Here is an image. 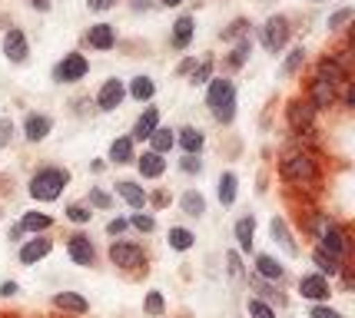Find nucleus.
Wrapping results in <instances>:
<instances>
[{"instance_id": "nucleus-1", "label": "nucleus", "mask_w": 355, "mask_h": 318, "mask_svg": "<svg viewBox=\"0 0 355 318\" xmlns=\"http://www.w3.org/2000/svg\"><path fill=\"white\" fill-rule=\"evenodd\" d=\"M70 186V173L60 166H44L33 173L31 179V196L37 202H53V199H60V193Z\"/></svg>"}, {"instance_id": "nucleus-2", "label": "nucleus", "mask_w": 355, "mask_h": 318, "mask_svg": "<svg viewBox=\"0 0 355 318\" xmlns=\"http://www.w3.org/2000/svg\"><path fill=\"white\" fill-rule=\"evenodd\" d=\"M279 173H282V179L289 182V186H295V189L312 186V182L319 179V166H315V159H312L309 152H286L282 163H279Z\"/></svg>"}, {"instance_id": "nucleus-3", "label": "nucleus", "mask_w": 355, "mask_h": 318, "mask_svg": "<svg viewBox=\"0 0 355 318\" xmlns=\"http://www.w3.org/2000/svg\"><path fill=\"white\" fill-rule=\"evenodd\" d=\"M206 106L219 123H232V116H236V87H232V80H223V76L213 80L209 93H206Z\"/></svg>"}, {"instance_id": "nucleus-4", "label": "nucleus", "mask_w": 355, "mask_h": 318, "mask_svg": "<svg viewBox=\"0 0 355 318\" xmlns=\"http://www.w3.org/2000/svg\"><path fill=\"white\" fill-rule=\"evenodd\" d=\"M259 40H263L269 53H279L286 46V40H289V20L286 17H269L263 24V30H259Z\"/></svg>"}, {"instance_id": "nucleus-5", "label": "nucleus", "mask_w": 355, "mask_h": 318, "mask_svg": "<svg viewBox=\"0 0 355 318\" xmlns=\"http://www.w3.org/2000/svg\"><path fill=\"white\" fill-rule=\"evenodd\" d=\"M87 70H90V63H87V57H83V53H67V57L57 63L53 80H57V83H77V80H83V76H87Z\"/></svg>"}, {"instance_id": "nucleus-6", "label": "nucleus", "mask_w": 355, "mask_h": 318, "mask_svg": "<svg viewBox=\"0 0 355 318\" xmlns=\"http://www.w3.org/2000/svg\"><path fill=\"white\" fill-rule=\"evenodd\" d=\"M299 295L309 299V302H315V305H325V299L332 295V285H329V279L319 272L302 275V279H299Z\"/></svg>"}, {"instance_id": "nucleus-7", "label": "nucleus", "mask_w": 355, "mask_h": 318, "mask_svg": "<svg viewBox=\"0 0 355 318\" xmlns=\"http://www.w3.org/2000/svg\"><path fill=\"white\" fill-rule=\"evenodd\" d=\"M110 262L120 269H137L143 265V249L137 242H113L110 245Z\"/></svg>"}, {"instance_id": "nucleus-8", "label": "nucleus", "mask_w": 355, "mask_h": 318, "mask_svg": "<svg viewBox=\"0 0 355 318\" xmlns=\"http://www.w3.org/2000/svg\"><path fill=\"white\" fill-rule=\"evenodd\" d=\"M319 239H322V249H325V252H332L336 258H345V256H349V236H345V229H339L336 222H329V226L319 232Z\"/></svg>"}, {"instance_id": "nucleus-9", "label": "nucleus", "mask_w": 355, "mask_h": 318, "mask_svg": "<svg viewBox=\"0 0 355 318\" xmlns=\"http://www.w3.org/2000/svg\"><path fill=\"white\" fill-rule=\"evenodd\" d=\"M286 120L293 126L295 133H302V130H309L312 120H315V109H312L309 100H293V103L286 106Z\"/></svg>"}, {"instance_id": "nucleus-10", "label": "nucleus", "mask_w": 355, "mask_h": 318, "mask_svg": "<svg viewBox=\"0 0 355 318\" xmlns=\"http://www.w3.org/2000/svg\"><path fill=\"white\" fill-rule=\"evenodd\" d=\"M123 96H126L123 80H107V83L100 87V93H96V106H100L103 113H110V109H116V106L123 103Z\"/></svg>"}, {"instance_id": "nucleus-11", "label": "nucleus", "mask_w": 355, "mask_h": 318, "mask_svg": "<svg viewBox=\"0 0 355 318\" xmlns=\"http://www.w3.org/2000/svg\"><path fill=\"white\" fill-rule=\"evenodd\" d=\"M67 252H70V258L77 262V265H93L96 262V249H93V242L87 239V236H70V242H67Z\"/></svg>"}, {"instance_id": "nucleus-12", "label": "nucleus", "mask_w": 355, "mask_h": 318, "mask_svg": "<svg viewBox=\"0 0 355 318\" xmlns=\"http://www.w3.org/2000/svg\"><path fill=\"white\" fill-rule=\"evenodd\" d=\"M3 53H7V60L10 63H24L27 60V53H31L27 37H24L20 30H7L3 33Z\"/></svg>"}, {"instance_id": "nucleus-13", "label": "nucleus", "mask_w": 355, "mask_h": 318, "mask_svg": "<svg viewBox=\"0 0 355 318\" xmlns=\"http://www.w3.org/2000/svg\"><path fill=\"white\" fill-rule=\"evenodd\" d=\"M309 103H312V109H329V106L336 103V87L315 76L309 83Z\"/></svg>"}, {"instance_id": "nucleus-14", "label": "nucleus", "mask_w": 355, "mask_h": 318, "mask_svg": "<svg viewBox=\"0 0 355 318\" xmlns=\"http://www.w3.org/2000/svg\"><path fill=\"white\" fill-rule=\"evenodd\" d=\"M269 232H272V242H279L282 245V252L286 256H299V245H295V239H293V232H289V226H286V219L282 215H276L272 222H269Z\"/></svg>"}, {"instance_id": "nucleus-15", "label": "nucleus", "mask_w": 355, "mask_h": 318, "mask_svg": "<svg viewBox=\"0 0 355 318\" xmlns=\"http://www.w3.org/2000/svg\"><path fill=\"white\" fill-rule=\"evenodd\" d=\"M53 308H60V312H70V315H87L90 312V302L77 295V292H57L53 295Z\"/></svg>"}, {"instance_id": "nucleus-16", "label": "nucleus", "mask_w": 355, "mask_h": 318, "mask_svg": "<svg viewBox=\"0 0 355 318\" xmlns=\"http://www.w3.org/2000/svg\"><path fill=\"white\" fill-rule=\"evenodd\" d=\"M53 130V120L50 116H44V113H31L27 120H24V136L31 139V143H40V139H46V133Z\"/></svg>"}, {"instance_id": "nucleus-17", "label": "nucleus", "mask_w": 355, "mask_h": 318, "mask_svg": "<svg viewBox=\"0 0 355 318\" xmlns=\"http://www.w3.org/2000/svg\"><path fill=\"white\" fill-rule=\"evenodd\" d=\"M137 166L143 179H159L166 173V159L159 152H143V156H137Z\"/></svg>"}, {"instance_id": "nucleus-18", "label": "nucleus", "mask_w": 355, "mask_h": 318, "mask_svg": "<svg viewBox=\"0 0 355 318\" xmlns=\"http://www.w3.org/2000/svg\"><path fill=\"white\" fill-rule=\"evenodd\" d=\"M319 80H325V83H349V73H345V67H342L339 60H332V57H325V60H319Z\"/></svg>"}, {"instance_id": "nucleus-19", "label": "nucleus", "mask_w": 355, "mask_h": 318, "mask_svg": "<svg viewBox=\"0 0 355 318\" xmlns=\"http://www.w3.org/2000/svg\"><path fill=\"white\" fill-rule=\"evenodd\" d=\"M50 249H53L50 239H31V242L20 249V262H24V265H37L44 256H50Z\"/></svg>"}, {"instance_id": "nucleus-20", "label": "nucleus", "mask_w": 355, "mask_h": 318, "mask_svg": "<svg viewBox=\"0 0 355 318\" xmlns=\"http://www.w3.org/2000/svg\"><path fill=\"white\" fill-rule=\"evenodd\" d=\"M87 40H90V46H96V50H110V46L116 44V27H110V24H93L90 33H87Z\"/></svg>"}, {"instance_id": "nucleus-21", "label": "nucleus", "mask_w": 355, "mask_h": 318, "mask_svg": "<svg viewBox=\"0 0 355 318\" xmlns=\"http://www.w3.org/2000/svg\"><path fill=\"white\" fill-rule=\"evenodd\" d=\"M312 262H315V269H319V275H325V279H332V275L342 272V258H336L332 252H325L322 245L312 252Z\"/></svg>"}, {"instance_id": "nucleus-22", "label": "nucleus", "mask_w": 355, "mask_h": 318, "mask_svg": "<svg viewBox=\"0 0 355 318\" xmlns=\"http://www.w3.org/2000/svg\"><path fill=\"white\" fill-rule=\"evenodd\" d=\"M156 126H159V109H156V106H150V109H146V113L133 123V136H130V139H150Z\"/></svg>"}, {"instance_id": "nucleus-23", "label": "nucleus", "mask_w": 355, "mask_h": 318, "mask_svg": "<svg viewBox=\"0 0 355 318\" xmlns=\"http://www.w3.org/2000/svg\"><path fill=\"white\" fill-rule=\"evenodd\" d=\"M256 275L266 279V282H279V279L286 275V269H282V262L272 256H256Z\"/></svg>"}, {"instance_id": "nucleus-24", "label": "nucleus", "mask_w": 355, "mask_h": 318, "mask_svg": "<svg viewBox=\"0 0 355 318\" xmlns=\"http://www.w3.org/2000/svg\"><path fill=\"white\" fill-rule=\"evenodd\" d=\"M236 242H239V249L243 252H252V236H256V219L252 215H243L239 222H236Z\"/></svg>"}, {"instance_id": "nucleus-25", "label": "nucleus", "mask_w": 355, "mask_h": 318, "mask_svg": "<svg viewBox=\"0 0 355 318\" xmlns=\"http://www.w3.org/2000/svg\"><path fill=\"white\" fill-rule=\"evenodd\" d=\"M116 193L133 206V209H143L146 206V189L143 186H137V182H130V179H123V182H116Z\"/></svg>"}, {"instance_id": "nucleus-26", "label": "nucleus", "mask_w": 355, "mask_h": 318, "mask_svg": "<svg viewBox=\"0 0 355 318\" xmlns=\"http://www.w3.org/2000/svg\"><path fill=\"white\" fill-rule=\"evenodd\" d=\"M110 159H113L116 166H123V163H133V159H137V152H133V139H130V136L113 139V146H110Z\"/></svg>"}, {"instance_id": "nucleus-27", "label": "nucleus", "mask_w": 355, "mask_h": 318, "mask_svg": "<svg viewBox=\"0 0 355 318\" xmlns=\"http://www.w3.org/2000/svg\"><path fill=\"white\" fill-rule=\"evenodd\" d=\"M193 40V17H180L176 24H173V46L176 50H186Z\"/></svg>"}, {"instance_id": "nucleus-28", "label": "nucleus", "mask_w": 355, "mask_h": 318, "mask_svg": "<svg viewBox=\"0 0 355 318\" xmlns=\"http://www.w3.org/2000/svg\"><path fill=\"white\" fill-rule=\"evenodd\" d=\"M173 143H176V136H173V130H166V126H156L153 136H150V152H170Z\"/></svg>"}, {"instance_id": "nucleus-29", "label": "nucleus", "mask_w": 355, "mask_h": 318, "mask_svg": "<svg viewBox=\"0 0 355 318\" xmlns=\"http://www.w3.org/2000/svg\"><path fill=\"white\" fill-rule=\"evenodd\" d=\"M180 143H183V150H186V156H200V150H202V133L196 130V126H186V130H180Z\"/></svg>"}, {"instance_id": "nucleus-30", "label": "nucleus", "mask_w": 355, "mask_h": 318, "mask_svg": "<svg viewBox=\"0 0 355 318\" xmlns=\"http://www.w3.org/2000/svg\"><path fill=\"white\" fill-rule=\"evenodd\" d=\"M180 206H183L186 215L200 219L202 212H206V199H202V193H196V189H189V193H183V199H180Z\"/></svg>"}, {"instance_id": "nucleus-31", "label": "nucleus", "mask_w": 355, "mask_h": 318, "mask_svg": "<svg viewBox=\"0 0 355 318\" xmlns=\"http://www.w3.org/2000/svg\"><path fill=\"white\" fill-rule=\"evenodd\" d=\"M236 189H239L236 173H223V176H219V202H223V206H232V202H236Z\"/></svg>"}, {"instance_id": "nucleus-32", "label": "nucleus", "mask_w": 355, "mask_h": 318, "mask_svg": "<svg viewBox=\"0 0 355 318\" xmlns=\"http://www.w3.org/2000/svg\"><path fill=\"white\" fill-rule=\"evenodd\" d=\"M166 239H170V249H176V252H186V249H193V242H196V236L183 226H173Z\"/></svg>"}, {"instance_id": "nucleus-33", "label": "nucleus", "mask_w": 355, "mask_h": 318, "mask_svg": "<svg viewBox=\"0 0 355 318\" xmlns=\"http://www.w3.org/2000/svg\"><path fill=\"white\" fill-rule=\"evenodd\" d=\"M50 226H53V219L44 215V212H27V215L20 219V229H24V232H46Z\"/></svg>"}, {"instance_id": "nucleus-34", "label": "nucleus", "mask_w": 355, "mask_h": 318, "mask_svg": "<svg viewBox=\"0 0 355 318\" xmlns=\"http://www.w3.org/2000/svg\"><path fill=\"white\" fill-rule=\"evenodd\" d=\"M153 93H156V83L150 76H137V80L130 83V96L139 100V103H143V100H153Z\"/></svg>"}, {"instance_id": "nucleus-35", "label": "nucleus", "mask_w": 355, "mask_h": 318, "mask_svg": "<svg viewBox=\"0 0 355 318\" xmlns=\"http://www.w3.org/2000/svg\"><path fill=\"white\" fill-rule=\"evenodd\" d=\"M249 53H252V40H249V37H243V40L236 44V50L230 53V67H243V63L249 60Z\"/></svg>"}, {"instance_id": "nucleus-36", "label": "nucleus", "mask_w": 355, "mask_h": 318, "mask_svg": "<svg viewBox=\"0 0 355 318\" xmlns=\"http://www.w3.org/2000/svg\"><path fill=\"white\" fill-rule=\"evenodd\" d=\"M302 63H306V50H302V46H295L293 53H289V57H286V63H282V73H299V70H302Z\"/></svg>"}, {"instance_id": "nucleus-37", "label": "nucleus", "mask_w": 355, "mask_h": 318, "mask_svg": "<svg viewBox=\"0 0 355 318\" xmlns=\"http://www.w3.org/2000/svg\"><path fill=\"white\" fill-rule=\"evenodd\" d=\"M246 312H249V318H276V312H272L269 302H263V299H249Z\"/></svg>"}, {"instance_id": "nucleus-38", "label": "nucleus", "mask_w": 355, "mask_h": 318, "mask_svg": "<svg viewBox=\"0 0 355 318\" xmlns=\"http://www.w3.org/2000/svg\"><path fill=\"white\" fill-rule=\"evenodd\" d=\"M143 308H146V315H163V312H166L163 292H150V295H146V302H143Z\"/></svg>"}, {"instance_id": "nucleus-39", "label": "nucleus", "mask_w": 355, "mask_h": 318, "mask_svg": "<svg viewBox=\"0 0 355 318\" xmlns=\"http://www.w3.org/2000/svg\"><path fill=\"white\" fill-rule=\"evenodd\" d=\"M90 215L93 212L87 209V206H80V202L67 206V219H70V222H77V226H87V222H90Z\"/></svg>"}, {"instance_id": "nucleus-40", "label": "nucleus", "mask_w": 355, "mask_h": 318, "mask_svg": "<svg viewBox=\"0 0 355 318\" xmlns=\"http://www.w3.org/2000/svg\"><path fill=\"white\" fill-rule=\"evenodd\" d=\"M130 226H137L139 232H153V229H156V219H153V215H146V212H133Z\"/></svg>"}, {"instance_id": "nucleus-41", "label": "nucleus", "mask_w": 355, "mask_h": 318, "mask_svg": "<svg viewBox=\"0 0 355 318\" xmlns=\"http://www.w3.org/2000/svg\"><path fill=\"white\" fill-rule=\"evenodd\" d=\"M249 30V20H232L230 27L223 30V40H236V37H246Z\"/></svg>"}, {"instance_id": "nucleus-42", "label": "nucleus", "mask_w": 355, "mask_h": 318, "mask_svg": "<svg viewBox=\"0 0 355 318\" xmlns=\"http://www.w3.org/2000/svg\"><path fill=\"white\" fill-rule=\"evenodd\" d=\"M90 206H96V209H110V206H113V199H110V193H103V189H96V186H93L90 189Z\"/></svg>"}, {"instance_id": "nucleus-43", "label": "nucleus", "mask_w": 355, "mask_h": 318, "mask_svg": "<svg viewBox=\"0 0 355 318\" xmlns=\"http://www.w3.org/2000/svg\"><path fill=\"white\" fill-rule=\"evenodd\" d=\"M349 20H352V7H342V10L329 17V30H339L342 24H349Z\"/></svg>"}, {"instance_id": "nucleus-44", "label": "nucleus", "mask_w": 355, "mask_h": 318, "mask_svg": "<svg viewBox=\"0 0 355 318\" xmlns=\"http://www.w3.org/2000/svg\"><path fill=\"white\" fill-rule=\"evenodd\" d=\"M213 76V60H202L196 70H193V83H206Z\"/></svg>"}, {"instance_id": "nucleus-45", "label": "nucleus", "mask_w": 355, "mask_h": 318, "mask_svg": "<svg viewBox=\"0 0 355 318\" xmlns=\"http://www.w3.org/2000/svg\"><path fill=\"white\" fill-rule=\"evenodd\" d=\"M309 318H342V312L329 308V305H312V308H309Z\"/></svg>"}, {"instance_id": "nucleus-46", "label": "nucleus", "mask_w": 355, "mask_h": 318, "mask_svg": "<svg viewBox=\"0 0 355 318\" xmlns=\"http://www.w3.org/2000/svg\"><path fill=\"white\" fill-rule=\"evenodd\" d=\"M14 139V120H0V146H7Z\"/></svg>"}, {"instance_id": "nucleus-47", "label": "nucleus", "mask_w": 355, "mask_h": 318, "mask_svg": "<svg viewBox=\"0 0 355 318\" xmlns=\"http://www.w3.org/2000/svg\"><path fill=\"white\" fill-rule=\"evenodd\" d=\"M226 265H230L232 279H239V275H243V262H239V256H236V252H226Z\"/></svg>"}, {"instance_id": "nucleus-48", "label": "nucleus", "mask_w": 355, "mask_h": 318, "mask_svg": "<svg viewBox=\"0 0 355 318\" xmlns=\"http://www.w3.org/2000/svg\"><path fill=\"white\" fill-rule=\"evenodd\" d=\"M180 169H183V173H200V169H202L200 156H183V163H180Z\"/></svg>"}, {"instance_id": "nucleus-49", "label": "nucleus", "mask_w": 355, "mask_h": 318, "mask_svg": "<svg viewBox=\"0 0 355 318\" xmlns=\"http://www.w3.org/2000/svg\"><path fill=\"white\" fill-rule=\"evenodd\" d=\"M126 226H130L126 219H110V222H107V232H110V236H123Z\"/></svg>"}, {"instance_id": "nucleus-50", "label": "nucleus", "mask_w": 355, "mask_h": 318, "mask_svg": "<svg viewBox=\"0 0 355 318\" xmlns=\"http://www.w3.org/2000/svg\"><path fill=\"white\" fill-rule=\"evenodd\" d=\"M146 202H153V206H159V209H163V206H170V196L159 189V193H153V196H146Z\"/></svg>"}, {"instance_id": "nucleus-51", "label": "nucleus", "mask_w": 355, "mask_h": 318, "mask_svg": "<svg viewBox=\"0 0 355 318\" xmlns=\"http://www.w3.org/2000/svg\"><path fill=\"white\" fill-rule=\"evenodd\" d=\"M17 292H20L17 282H3V285H0V295H3V299H10V295H17Z\"/></svg>"}, {"instance_id": "nucleus-52", "label": "nucleus", "mask_w": 355, "mask_h": 318, "mask_svg": "<svg viewBox=\"0 0 355 318\" xmlns=\"http://www.w3.org/2000/svg\"><path fill=\"white\" fill-rule=\"evenodd\" d=\"M116 0H90V10H110Z\"/></svg>"}, {"instance_id": "nucleus-53", "label": "nucleus", "mask_w": 355, "mask_h": 318, "mask_svg": "<svg viewBox=\"0 0 355 318\" xmlns=\"http://www.w3.org/2000/svg\"><path fill=\"white\" fill-rule=\"evenodd\" d=\"M252 285L259 288V295H263V299H269V295H272V288L266 285V282H259V279H256V282H252Z\"/></svg>"}, {"instance_id": "nucleus-54", "label": "nucleus", "mask_w": 355, "mask_h": 318, "mask_svg": "<svg viewBox=\"0 0 355 318\" xmlns=\"http://www.w3.org/2000/svg\"><path fill=\"white\" fill-rule=\"evenodd\" d=\"M133 10H150V0H130Z\"/></svg>"}, {"instance_id": "nucleus-55", "label": "nucleus", "mask_w": 355, "mask_h": 318, "mask_svg": "<svg viewBox=\"0 0 355 318\" xmlns=\"http://www.w3.org/2000/svg\"><path fill=\"white\" fill-rule=\"evenodd\" d=\"M31 7H37V10H46V7H50V0H31Z\"/></svg>"}, {"instance_id": "nucleus-56", "label": "nucleus", "mask_w": 355, "mask_h": 318, "mask_svg": "<svg viewBox=\"0 0 355 318\" xmlns=\"http://www.w3.org/2000/svg\"><path fill=\"white\" fill-rule=\"evenodd\" d=\"M193 67H196V63H193V60H183V63H180V73H189Z\"/></svg>"}, {"instance_id": "nucleus-57", "label": "nucleus", "mask_w": 355, "mask_h": 318, "mask_svg": "<svg viewBox=\"0 0 355 318\" xmlns=\"http://www.w3.org/2000/svg\"><path fill=\"white\" fill-rule=\"evenodd\" d=\"M345 103H349V106H355V90H352V87L345 90Z\"/></svg>"}, {"instance_id": "nucleus-58", "label": "nucleus", "mask_w": 355, "mask_h": 318, "mask_svg": "<svg viewBox=\"0 0 355 318\" xmlns=\"http://www.w3.org/2000/svg\"><path fill=\"white\" fill-rule=\"evenodd\" d=\"M163 7H176V3H183V0H159Z\"/></svg>"}]
</instances>
